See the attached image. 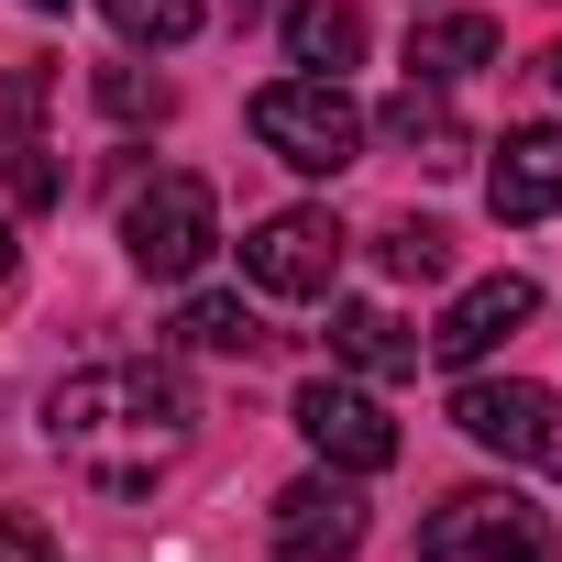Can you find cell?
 Segmentation results:
<instances>
[{
    "label": "cell",
    "instance_id": "obj_1",
    "mask_svg": "<svg viewBox=\"0 0 562 562\" xmlns=\"http://www.w3.org/2000/svg\"><path fill=\"white\" fill-rule=\"evenodd\" d=\"M45 441L100 485V496H144L155 474L188 463L199 441V397L177 364H78L45 397Z\"/></svg>",
    "mask_w": 562,
    "mask_h": 562
},
{
    "label": "cell",
    "instance_id": "obj_2",
    "mask_svg": "<svg viewBox=\"0 0 562 562\" xmlns=\"http://www.w3.org/2000/svg\"><path fill=\"white\" fill-rule=\"evenodd\" d=\"M364 100L342 89V78H276V89H254V144L265 155H288L299 177H342L353 155H364Z\"/></svg>",
    "mask_w": 562,
    "mask_h": 562
},
{
    "label": "cell",
    "instance_id": "obj_3",
    "mask_svg": "<svg viewBox=\"0 0 562 562\" xmlns=\"http://www.w3.org/2000/svg\"><path fill=\"white\" fill-rule=\"evenodd\" d=\"M419 562H562V540H551V518L518 485H463V496L430 507Z\"/></svg>",
    "mask_w": 562,
    "mask_h": 562
},
{
    "label": "cell",
    "instance_id": "obj_4",
    "mask_svg": "<svg viewBox=\"0 0 562 562\" xmlns=\"http://www.w3.org/2000/svg\"><path fill=\"white\" fill-rule=\"evenodd\" d=\"M452 430H463L474 452L518 463V474H562V397L529 386V375H474V386L452 397Z\"/></svg>",
    "mask_w": 562,
    "mask_h": 562
},
{
    "label": "cell",
    "instance_id": "obj_5",
    "mask_svg": "<svg viewBox=\"0 0 562 562\" xmlns=\"http://www.w3.org/2000/svg\"><path fill=\"white\" fill-rule=\"evenodd\" d=\"M210 243H221V199H210V177L177 166V177L133 188V210H122V254H133L144 276H199Z\"/></svg>",
    "mask_w": 562,
    "mask_h": 562
},
{
    "label": "cell",
    "instance_id": "obj_6",
    "mask_svg": "<svg viewBox=\"0 0 562 562\" xmlns=\"http://www.w3.org/2000/svg\"><path fill=\"white\" fill-rule=\"evenodd\" d=\"M342 221L331 210H265L254 232H243V276L265 299H331L342 288Z\"/></svg>",
    "mask_w": 562,
    "mask_h": 562
},
{
    "label": "cell",
    "instance_id": "obj_7",
    "mask_svg": "<svg viewBox=\"0 0 562 562\" xmlns=\"http://www.w3.org/2000/svg\"><path fill=\"white\" fill-rule=\"evenodd\" d=\"M288 419H299V441H310L331 474H386V463H397V419H386L375 386H353V375H310V386L288 397Z\"/></svg>",
    "mask_w": 562,
    "mask_h": 562
},
{
    "label": "cell",
    "instance_id": "obj_8",
    "mask_svg": "<svg viewBox=\"0 0 562 562\" xmlns=\"http://www.w3.org/2000/svg\"><path fill=\"white\" fill-rule=\"evenodd\" d=\"M364 551V474H299L276 496V562H353Z\"/></svg>",
    "mask_w": 562,
    "mask_h": 562
},
{
    "label": "cell",
    "instance_id": "obj_9",
    "mask_svg": "<svg viewBox=\"0 0 562 562\" xmlns=\"http://www.w3.org/2000/svg\"><path fill=\"white\" fill-rule=\"evenodd\" d=\"M529 321H540V288H529V276L507 265V276H474V288H463V299L441 310V331H430V353H441L452 375H474V364H485L496 342H518Z\"/></svg>",
    "mask_w": 562,
    "mask_h": 562
},
{
    "label": "cell",
    "instance_id": "obj_10",
    "mask_svg": "<svg viewBox=\"0 0 562 562\" xmlns=\"http://www.w3.org/2000/svg\"><path fill=\"white\" fill-rule=\"evenodd\" d=\"M485 210L496 221H551L562 210V122H518L485 166Z\"/></svg>",
    "mask_w": 562,
    "mask_h": 562
},
{
    "label": "cell",
    "instance_id": "obj_11",
    "mask_svg": "<svg viewBox=\"0 0 562 562\" xmlns=\"http://www.w3.org/2000/svg\"><path fill=\"white\" fill-rule=\"evenodd\" d=\"M386 144H408L430 177H452V166L474 155V133H463V111H452V89H441V78H408V89L386 100Z\"/></svg>",
    "mask_w": 562,
    "mask_h": 562
},
{
    "label": "cell",
    "instance_id": "obj_12",
    "mask_svg": "<svg viewBox=\"0 0 562 562\" xmlns=\"http://www.w3.org/2000/svg\"><path fill=\"white\" fill-rule=\"evenodd\" d=\"M364 56V12H353V0H299V12H288V67L299 78H342Z\"/></svg>",
    "mask_w": 562,
    "mask_h": 562
},
{
    "label": "cell",
    "instance_id": "obj_13",
    "mask_svg": "<svg viewBox=\"0 0 562 562\" xmlns=\"http://www.w3.org/2000/svg\"><path fill=\"white\" fill-rule=\"evenodd\" d=\"M331 353L353 375H419V331L397 310H331Z\"/></svg>",
    "mask_w": 562,
    "mask_h": 562
},
{
    "label": "cell",
    "instance_id": "obj_14",
    "mask_svg": "<svg viewBox=\"0 0 562 562\" xmlns=\"http://www.w3.org/2000/svg\"><path fill=\"white\" fill-rule=\"evenodd\" d=\"M474 67H496V23L485 12H441V23H419V45H408V78H474Z\"/></svg>",
    "mask_w": 562,
    "mask_h": 562
},
{
    "label": "cell",
    "instance_id": "obj_15",
    "mask_svg": "<svg viewBox=\"0 0 562 562\" xmlns=\"http://www.w3.org/2000/svg\"><path fill=\"white\" fill-rule=\"evenodd\" d=\"M177 342H188V353H254L265 321H254L243 299H188V310H177Z\"/></svg>",
    "mask_w": 562,
    "mask_h": 562
},
{
    "label": "cell",
    "instance_id": "obj_16",
    "mask_svg": "<svg viewBox=\"0 0 562 562\" xmlns=\"http://www.w3.org/2000/svg\"><path fill=\"white\" fill-rule=\"evenodd\" d=\"M375 254H386V276H408V288L452 276V232H441V221H386V232H375Z\"/></svg>",
    "mask_w": 562,
    "mask_h": 562
},
{
    "label": "cell",
    "instance_id": "obj_17",
    "mask_svg": "<svg viewBox=\"0 0 562 562\" xmlns=\"http://www.w3.org/2000/svg\"><path fill=\"white\" fill-rule=\"evenodd\" d=\"M122 45H188L199 34V0H100Z\"/></svg>",
    "mask_w": 562,
    "mask_h": 562
},
{
    "label": "cell",
    "instance_id": "obj_18",
    "mask_svg": "<svg viewBox=\"0 0 562 562\" xmlns=\"http://www.w3.org/2000/svg\"><path fill=\"white\" fill-rule=\"evenodd\" d=\"M100 111H111V122H166L177 100H166V78H144V67H100Z\"/></svg>",
    "mask_w": 562,
    "mask_h": 562
},
{
    "label": "cell",
    "instance_id": "obj_19",
    "mask_svg": "<svg viewBox=\"0 0 562 562\" xmlns=\"http://www.w3.org/2000/svg\"><path fill=\"white\" fill-rule=\"evenodd\" d=\"M12 199H23V210H56V199H67L56 144H12Z\"/></svg>",
    "mask_w": 562,
    "mask_h": 562
},
{
    "label": "cell",
    "instance_id": "obj_20",
    "mask_svg": "<svg viewBox=\"0 0 562 562\" xmlns=\"http://www.w3.org/2000/svg\"><path fill=\"white\" fill-rule=\"evenodd\" d=\"M0 562H56V540L34 518H0Z\"/></svg>",
    "mask_w": 562,
    "mask_h": 562
},
{
    "label": "cell",
    "instance_id": "obj_21",
    "mask_svg": "<svg viewBox=\"0 0 562 562\" xmlns=\"http://www.w3.org/2000/svg\"><path fill=\"white\" fill-rule=\"evenodd\" d=\"M0 288H12V221H0Z\"/></svg>",
    "mask_w": 562,
    "mask_h": 562
},
{
    "label": "cell",
    "instance_id": "obj_22",
    "mask_svg": "<svg viewBox=\"0 0 562 562\" xmlns=\"http://www.w3.org/2000/svg\"><path fill=\"white\" fill-rule=\"evenodd\" d=\"M23 12H45V23H56V12H67V0H23Z\"/></svg>",
    "mask_w": 562,
    "mask_h": 562
},
{
    "label": "cell",
    "instance_id": "obj_23",
    "mask_svg": "<svg viewBox=\"0 0 562 562\" xmlns=\"http://www.w3.org/2000/svg\"><path fill=\"white\" fill-rule=\"evenodd\" d=\"M232 12H243V23H254V12H265V0H232Z\"/></svg>",
    "mask_w": 562,
    "mask_h": 562
},
{
    "label": "cell",
    "instance_id": "obj_24",
    "mask_svg": "<svg viewBox=\"0 0 562 562\" xmlns=\"http://www.w3.org/2000/svg\"><path fill=\"white\" fill-rule=\"evenodd\" d=\"M551 89H562V45H551Z\"/></svg>",
    "mask_w": 562,
    "mask_h": 562
}]
</instances>
